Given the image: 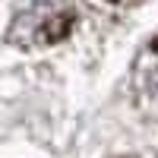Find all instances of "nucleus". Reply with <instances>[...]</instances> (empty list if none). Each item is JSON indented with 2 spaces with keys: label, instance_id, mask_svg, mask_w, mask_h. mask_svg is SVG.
Returning a JSON list of instances; mask_svg holds the SVG:
<instances>
[{
  "label": "nucleus",
  "instance_id": "f257e3e1",
  "mask_svg": "<svg viewBox=\"0 0 158 158\" xmlns=\"http://www.w3.org/2000/svg\"><path fill=\"white\" fill-rule=\"evenodd\" d=\"M76 13L67 0H32L29 10L16 16L10 38L22 41V48L32 44H54L73 29Z\"/></svg>",
  "mask_w": 158,
  "mask_h": 158
}]
</instances>
